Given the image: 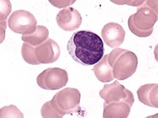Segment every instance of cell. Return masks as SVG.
I'll use <instances>...</instances> for the list:
<instances>
[{
    "label": "cell",
    "instance_id": "52a82bcc",
    "mask_svg": "<svg viewBox=\"0 0 158 118\" xmlns=\"http://www.w3.org/2000/svg\"><path fill=\"white\" fill-rule=\"evenodd\" d=\"M99 94L101 98L105 100L106 104L124 101L131 107L134 103V97L131 92L127 89L118 81L112 84L105 85L102 89L100 91Z\"/></svg>",
    "mask_w": 158,
    "mask_h": 118
},
{
    "label": "cell",
    "instance_id": "6da1fadb",
    "mask_svg": "<svg viewBox=\"0 0 158 118\" xmlns=\"http://www.w3.org/2000/svg\"><path fill=\"white\" fill-rule=\"evenodd\" d=\"M67 50L72 59L82 65H95L103 57L104 43L91 31L75 32L68 41Z\"/></svg>",
    "mask_w": 158,
    "mask_h": 118
},
{
    "label": "cell",
    "instance_id": "ba28073f",
    "mask_svg": "<svg viewBox=\"0 0 158 118\" xmlns=\"http://www.w3.org/2000/svg\"><path fill=\"white\" fill-rule=\"evenodd\" d=\"M57 23L64 31H75L82 24V16L79 11L72 7H68L60 10L56 17Z\"/></svg>",
    "mask_w": 158,
    "mask_h": 118
},
{
    "label": "cell",
    "instance_id": "8992f818",
    "mask_svg": "<svg viewBox=\"0 0 158 118\" xmlns=\"http://www.w3.org/2000/svg\"><path fill=\"white\" fill-rule=\"evenodd\" d=\"M8 26L10 30L16 33L28 34L37 28V21L33 14L27 10H19L12 13L8 19Z\"/></svg>",
    "mask_w": 158,
    "mask_h": 118
},
{
    "label": "cell",
    "instance_id": "8fae6325",
    "mask_svg": "<svg viewBox=\"0 0 158 118\" xmlns=\"http://www.w3.org/2000/svg\"><path fill=\"white\" fill-rule=\"evenodd\" d=\"M138 99L143 104L158 108V85L156 83L145 84L137 91Z\"/></svg>",
    "mask_w": 158,
    "mask_h": 118
},
{
    "label": "cell",
    "instance_id": "3957f363",
    "mask_svg": "<svg viewBox=\"0 0 158 118\" xmlns=\"http://www.w3.org/2000/svg\"><path fill=\"white\" fill-rule=\"evenodd\" d=\"M108 63L113 69L114 78L124 81L134 75L138 68V60L134 52L115 48L108 54Z\"/></svg>",
    "mask_w": 158,
    "mask_h": 118
},
{
    "label": "cell",
    "instance_id": "9c48e42d",
    "mask_svg": "<svg viewBox=\"0 0 158 118\" xmlns=\"http://www.w3.org/2000/svg\"><path fill=\"white\" fill-rule=\"evenodd\" d=\"M126 32L121 25L115 22H109L103 27L102 38L105 44L111 48H118L124 42Z\"/></svg>",
    "mask_w": 158,
    "mask_h": 118
},
{
    "label": "cell",
    "instance_id": "9a60e30c",
    "mask_svg": "<svg viewBox=\"0 0 158 118\" xmlns=\"http://www.w3.org/2000/svg\"><path fill=\"white\" fill-rule=\"evenodd\" d=\"M35 49V46H33L29 44L23 43L22 46V56L26 63L32 64V65H39L40 63L36 58Z\"/></svg>",
    "mask_w": 158,
    "mask_h": 118
},
{
    "label": "cell",
    "instance_id": "4fadbf2b",
    "mask_svg": "<svg viewBox=\"0 0 158 118\" xmlns=\"http://www.w3.org/2000/svg\"><path fill=\"white\" fill-rule=\"evenodd\" d=\"M96 78L102 82L112 81L114 76L113 74V69L108 63V54L105 55L93 68Z\"/></svg>",
    "mask_w": 158,
    "mask_h": 118
},
{
    "label": "cell",
    "instance_id": "7a4b0ae2",
    "mask_svg": "<svg viewBox=\"0 0 158 118\" xmlns=\"http://www.w3.org/2000/svg\"><path fill=\"white\" fill-rule=\"evenodd\" d=\"M156 22L157 1H146L129 17L128 27L133 34L146 38L153 33V27Z\"/></svg>",
    "mask_w": 158,
    "mask_h": 118
},
{
    "label": "cell",
    "instance_id": "277c9868",
    "mask_svg": "<svg viewBox=\"0 0 158 118\" xmlns=\"http://www.w3.org/2000/svg\"><path fill=\"white\" fill-rule=\"evenodd\" d=\"M81 93L78 89L66 87L54 95L51 102L56 107L60 115L64 116L66 114L74 112L80 104Z\"/></svg>",
    "mask_w": 158,
    "mask_h": 118
},
{
    "label": "cell",
    "instance_id": "30bf717a",
    "mask_svg": "<svg viewBox=\"0 0 158 118\" xmlns=\"http://www.w3.org/2000/svg\"><path fill=\"white\" fill-rule=\"evenodd\" d=\"M35 52L40 63H52L59 59L60 48L56 41L48 39L42 45L35 46Z\"/></svg>",
    "mask_w": 158,
    "mask_h": 118
},
{
    "label": "cell",
    "instance_id": "2e32d148",
    "mask_svg": "<svg viewBox=\"0 0 158 118\" xmlns=\"http://www.w3.org/2000/svg\"><path fill=\"white\" fill-rule=\"evenodd\" d=\"M41 116L43 118H62L63 116L60 115L56 107L51 101L45 103L40 110Z\"/></svg>",
    "mask_w": 158,
    "mask_h": 118
},
{
    "label": "cell",
    "instance_id": "e0dca14e",
    "mask_svg": "<svg viewBox=\"0 0 158 118\" xmlns=\"http://www.w3.org/2000/svg\"><path fill=\"white\" fill-rule=\"evenodd\" d=\"M0 116L3 117H23V113L15 105L2 107L0 110Z\"/></svg>",
    "mask_w": 158,
    "mask_h": 118
},
{
    "label": "cell",
    "instance_id": "5bb4252c",
    "mask_svg": "<svg viewBox=\"0 0 158 118\" xmlns=\"http://www.w3.org/2000/svg\"><path fill=\"white\" fill-rule=\"evenodd\" d=\"M48 35L49 31L48 28L43 26H37L33 33L22 36V39L24 43L29 44L33 46H39L48 40Z\"/></svg>",
    "mask_w": 158,
    "mask_h": 118
},
{
    "label": "cell",
    "instance_id": "5b68a950",
    "mask_svg": "<svg viewBox=\"0 0 158 118\" xmlns=\"http://www.w3.org/2000/svg\"><path fill=\"white\" fill-rule=\"evenodd\" d=\"M37 84L45 90H58L68 82L67 71L59 68H50L41 72L37 77Z\"/></svg>",
    "mask_w": 158,
    "mask_h": 118
},
{
    "label": "cell",
    "instance_id": "7c38bea8",
    "mask_svg": "<svg viewBox=\"0 0 158 118\" xmlns=\"http://www.w3.org/2000/svg\"><path fill=\"white\" fill-rule=\"evenodd\" d=\"M103 117L104 118H127L129 116L131 107L124 101L104 103L103 104Z\"/></svg>",
    "mask_w": 158,
    "mask_h": 118
}]
</instances>
